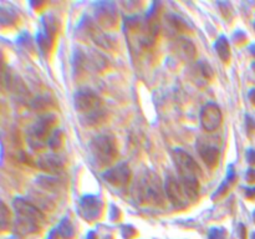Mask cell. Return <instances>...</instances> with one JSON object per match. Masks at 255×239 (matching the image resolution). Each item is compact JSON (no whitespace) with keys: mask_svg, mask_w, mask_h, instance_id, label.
Listing matches in <instances>:
<instances>
[{"mask_svg":"<svg viewBox=\"0 0 255 239\" xmlns=\"http://www.w3.org/2000/svg\"><path fill=\"white\" fill-rule=\"evenodd\" d=\"M55 116L52 115H46L41 117L36 123L34 124L31 129V134L34 141L37 142L39 146H42L45 142H49L50 136H51V128L55 123Z\"/></svg>","mask_w":255,"mask_h":239,"instance_id":"cell-9","label":"cell"},{"mask_svg":"<svg viewBox=\"0 0 255 239\" xmlns=\"http://www.w3.org/2000/svg\"><path fill=\"white\" fill-rule=\"evenodd\" d=\"M249 99H251V101L255 105V89H253L251 92H249Z\"/></svg>","mask_w":255,"mask_h":239,"instance_id":"cell-25","label":"cell"},{"mask_svg":"<svg viewBox=\"0 0 255 239\" xmlns=\"http://www.w3.org/2000/svg\"><path fill=\"white\" fill-rule=\"evenodd\" d=\"M216 51L223 62H228L231 59V47L226 36L218 37L216 41Z\"/></svg>","mask_w":255,"mask_h":239,"instance_id":"cell-16","label":"cell"},{"mask_svg":"<svg viewBox=\"0 0 255 239\" xmlns=\"http://www.w3.org/2000/svg\"><path fill=\"white\" fill-rule=\"evenodd\" d=\"M57 232H59L60 237H62V238L65 239H71L75 234L74 227H72L71 222L66 218L60 223L59 228H57Z\"/></svg>","mask_w":255,"mask_h":239,"instance_id":"cell-17","label":"cell"},{"mask_svg":"<svg viewBox=\"0 0 255 239\" xmlns=\"http://www.w3.org/2000/svg\"><path fill=\"white\" fill-rule=\"evenodd\" d=\"M246 196L251 199H255V188H248L246 192Z\"/></svg>","mask_w":255,"mask_h":239,"instance_id":"cell-23","label":"cell"},{"mask_svg":"<svg viewBox=\"0 0 255 239\" xmlns=\"http://www.w3.org/2000/svg\"><path fill=\"white\" fill-rule=\"evenodd\" d=\"M198 151L201 154L202 159L206 162L207 166L216 167L219 162V157H221V152L219 148L213 143L209 142H203V143L198 144Z\"/></svg>","mask_w":255,"mask_h":239,"instance_id":"cell-12","label":"cell"},{"mask_svg":"<svg viewBox=\"0 0 255 239\" xmlns=\"http://www.w3.org/2000/svg\"><path fill=\"white\" fill-rule=\"evenodd\" d=\"M90 151L99 166H110L119 157V147L114 137L100 134L90 143Z\"/></svg>","mask_w":255,"mask_h":239,"instance_id":"cell-3","label":"cell"},{"mask_svg":"<svg viewBox=\"0 0 255 239\" xmlns=\"http://www.w3.org/2000/svg\"><path fill=\"white\" fill-rule=\"evenodd\" d=\"M74 104L80 121L86 126H95L106 119L104 102L101 97L92 90H79L75 94Z\"/></svg>","mask_w":255,"mask_h":239,"instance_id":"cell-1","label":"cell"},{"mask_svg":"<svg viewBox=\"0 0 255 239\" xmlns=\"http://www.w3.org/2000/svg\"><path fill=\"white\" fill-rule=\"evenodd\" d=\"M253 218H254V222H255V211H254V213H253Z\"/></svg>","mask_w":255,"mask_h":239,"instance_id":"cell-27","label":"cell"},{"mask_svg":"<svg viewBox=\"0 0 255 239\" xmlns=\"http://www.w3.org/2000/svg\"><path fill=\"white\" fill-rule=\"evenodd\" d=\"M214 76L213 69L211 65L206 61H198L192 69V79L198 85L207 84L211 81Z\"/></svg>","mask_w":255,"mask_h":239,"instance_id":"cell-13","label":"cell"},{"mask_svg":"<svg viewBox=\"0 0 255 239\" xmlns=\"http://www.w3.org/2000/svg\"><path fill=\"white\" fill-rule=\"evenodd\" d=\"M164 29H166L167 34L178 35L179 32L187 31L188 25H187V22L182 17L169 14L166 15V17H164Z\"/></svg>","mask_w":255,"mask_h":239,"instance_id":"cell-15","label":"cell"},{"mask_svg":"<svg viewBox=\"0 0 255 239\" xmlns=\"http://www.w3.org/2000/svg\"><path fill=\"white\" fill-rule=\"evenodd\" d=\"M101 209V201L95 196H85L80 202V212L86 221H95L99 218Z\"/></svg>","mask_w":255,"mask_h":239,"instance_id":"cell-11","label":"cell"},{"mask_svg":"<svg viewBox=\"0 0 255 239\" xmlns=\"http://www.w3.org/2000/svg\"><path fill=\"white\" fill-rule=\"evenodd\" d=\"M252 239H255V233H253V236H252Z\"/></svg>","mask_w":255,"mask_h":239,"instance_id":"cell-26","label":"cell"},{"mask_svg":"<svg viewBox=\"0 0 255 239\" xmlns=\"http://www.w3.org/2000/svg\"><path fill=\"white\" fill-rule=\"evenodd\" d=\"M62 142H64V134H62L61 129H55L51 133V136H50L47 144L52 149H59L62 146Z\"/></svg>","mask_w":255,"mask_h":239,"instance_id":"cell-18","label":"cell"},{"mask_svg":"<svg viewBox=\"0 0 255 239\" xmlns=\"http://www.w3.org/2000/svg\"><path fill=\"white\" fill-rule=\"evenodd\" d=\"M15 208H16L17 216H19L17 224H19L20 231L26 234L35 233L39 231L40 223L44 221V214L36 207L22 201V199H17L15 202Z\"/></svg>","mask_w":255,"mask_h":239,"instance_id":"cell-4","label":"cell"},{"mask_svg":"<svg viewBox=\"0 0 255 239\" xmlns=\"http://www.w3.org/2000/svg\"><path fill=\"white\" fill-rule=\"evenodd\" d=\"M239 232H241L242 239H246V228H244L243 224H241V226H239Z\"/></svg>","mask_w":255,"mask_h":239,"instance_id":"cell-24","label":"cell"},{"mask_svg":"<svg viewBox=\"0 0 255 239\" xmlns=\"http://www.w3.org/2000/svg\"><path fill=\"white\" fill-rule=\"evenodd\" d=\"M247 159H248V162L251 164H255V151L254 149H249V151L247 152Z\"/></svg>","mask_w":255,"mask_h":239,"instance_id":"cell-21","label":"cell"},{"mask_svg":"<svg viewBox=\"0 0 255 239\" xmlns=\"http://www.w3.org/2000/svg\"><path fill=\"white\" fill-rule=\"evenodd\" d=\"M132 197L138 204L162 206L164 202V192L159 177L152 169H146L134 181Z\"/></svg>","mask_w":255,"mask_h":239,"instance_id":"cell-2","label":"cell"},{"mask_svg":"<svg viewBox=\"0 0 255 239\" xmlns=\"http://www.w3.org/2000/svg\"><path fill=\"white\" fill-rule=\"evenodd\" d=\"M223 121V115L218 105L209 102L201 111V123L203 128L208 132H213L221 127Z\"/></svg>","mask_w":255,"mask_h":239,"instance_id":"cell-7","label":"cell"},{"mask_svg":"<svg viewBox=\"0 0 255 239\" xmlns=\"http://www.w3.org/2000/svg\"><path fill=\"white\" fill-rule=\"evenodd\" d=\"M164 191H166L167 197L171 201V203L173 204L174 208L183 209L189 204V198L187 197L179 179L174 178L172 176L167 177L166 184H164Z\"/></svg>","mask_w":255,"mask_h":239,"instance_id":"cell-6","label":"cell"},{"mask_svg":"<svg viewBox=\"0 0 255 239\" xmlns=\"http://www.w3.org/2000/svg\"><path fill=\"white\" fill-rule=\"evenodd\" d=\"M224 231L222 228H213L209 232V239H223Z\"/></svg>","mask_w":255,"mask_h":239,"instance_id":"cell-19","label":"cell"},{"mask_svg":"<svg viewBox=\"0 0 255 239\" xmlns=\"http://www.w3.org/2000/svg\"><path fill=\"white\" fill-rule=\"evenodd\" d=\"M171 51L182 61H192L197 55V50L193 42L182 36H178L172 41Z\"/></svg>","mask_w":255,"mask_h":239,"instance_id":"cell-10","label":"cell"},{"mask_svg":"<svg viewBox=\"0 0 255 239\" xmlns=\"http://www.w3.org/2000/svg\"><path fill=\"white\" fill-rule=\"evenodd\" d=\"M247 179L249 182H254L255 181V169L251 168L248 172H247Z\"/></svg>","mask_w":255,"mask_h":239,"instance_id":"cell-22","label":"cell"},{"mask_svg":"<svg viewBox=\"0 0 255 239\" xmlns=\"http://www.w3.org/2000/svg\"><path fill=\"white\" fill-rule=\"evenodd\" d=\"M254 27H255V22H254Z\"/></svg>","mask_w":255,"mask_h":239,"instance_id":"cell-28","label":"cell"},{"mask_svg":"<svg viewBox=\"0 0 255 239\" xmlns=\"http://www.w3.org/2000/svg\"><path fill=\"white\" fill-rule=\"evenodd\" d=\"M247 128H248L249 133H252V132L255 131V122L254 120L249 116H247Z\"/></svg>","mask_w":255,"mask_h":239,"instance_id":"cell-20","label":"cell"},{"mask_svg":"<svg viewBox=\"0 0 255 239\" xmlns=\"http://www.w3.org/2000/svg\"><path fill=\"white\" fill-rule=\"evenodd\" d=\"M172 156H173L174 164L179 173V179H183V181L198 179V177L201 176V168L191 154H188L183 149L176 148Z\"/></svg>","mask_w":255,"mask_h":239,"instance_id":"cell-5","label":"cell"},{"mask_svg":"<svg viewBox=\"0 0 255 239\" xmlns=\"http://www.w3.org/2000/svg\"><path fill=\"white\" fill-rule=\"evenodd\" d=\"M39 167L49 173H60L64 171L65 162L56 154H45L37 162Z\"/></svg>","mask_w":255,"mask_h":239,"instance_id":"cell-14","label":"cell"},{"mask_svg":"<svg viewBox=\"0 0 255 239\" xmlns=\"http://www.w3.org/2000/svg\"><path fill=\"white\" fill-rule=\"evenodd\" d=\"M104 179L115 187H125L131 178V169L127 163H120L112 168L107 169L102 174Z\"/></svg>","mask_w":255,"mask_h":239,"instance_id":"cell-8","label":"cell"}]
</instances>
